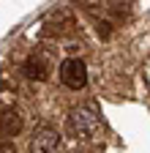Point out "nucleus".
I'll return each instance as SVG.
<instances>
[{"label":"nucleus","instance_id":"obj_5","mask_svg":"<svg viewBox=\"0 0 150 153\" xmlns=\"http://www.w3.org/2000/svg\"><path fill=\"white\" fill-rule=\"evenodd\" d=\"M49 71H52V63L47 60L41 52L30 55L27 60H25V74L30 76V79H41V82H44L47 76H49Z\"/></svg>","mask_w":150,"mask_h":153},{"label":"nucleus","instance_id":"obj_2","mask_svg":"<svg viewBox=\"0 0 150 153\" xmlns=\"http://www.w3.org/2000/svg\"><path fill=\"white\" fill-rule=\"evenodd\" d=\"M60 79L71 90H82L87 85V68H85V63L79 60V57H68V60H63V66H60Z\"/></svg>","mask_w":150,"mask_h":153},{"label":"nucleus","instance_id":"obj_1","mask_svg":"<svg viewBox=\"0 0 150 153\" xmlns=\"http://www.w3.org/2000/svg\"><path fill=\"white\" fill-rule=\"evenodd\" d=\"M101 128V115L96 109V104H79L68 112V131L79 140H90L96 137Z\"/></svg>","mask_w":150,"mask_h":153},{"label":"nucleus","instance_id":"obj_3","mask_svg":"<svg viewBox=\"0 0 150 153\" xmlns=\"http://www.w3.org/2000/svg\"><path fill=\"white\" fill-rule=\"evenodd\" d=\"M22 126H25V120H22L19 109H14V107L0 109V137H3V140L16 137V134L22 131Z\"/></svg>","mask_w":150,"mask_h":153},{"label":"nucleus","instance_id":"obj_4","mask_svg":"<svg viewBox=\"0 0 150 153\" xmlns=\"http://www.w3.org/2000/svg\"><path fill=\"white\" fill-rule=\"evenodd\" d=\"M60 148V134L52 128H41L30 140V153H58Z\"/></svg>","mask_w":150,"mask_h":153},{"label":"nucleus","instance_id":"obj_6","mask_svg":"<svg viewBox=\"0 0 150 153\" xmlns=\"http://www.w3.org/2000/svg\"><path fill=\"white\" fill-rule=\"evenodd\" d=\"M109 27H112L109 22H98V36H104V38H106V36H109Z\"/></svg>","mask_w":150,"mask_h":153},{"label":"nucleus","instance_id":"obj_7","mask_svg":"<svg viewBox=\"0 0 150 153\" xmlns=\"http://www.w3.org/2000/svg\"><path fill=\"white\" fill-rule=\"evenodd\" d=\"M0 153H16V150H14V145H6L3 142V145H0Z\"/></svg>","mask_w":150,"mask_h":153}]
</instances>
